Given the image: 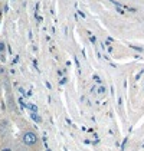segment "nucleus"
<instances>
[{"instance_id": "nucleus-1", "label": "nucleus", "mask_w": 144, "mask_h": 151, "mask_svg": "<svg viewBox=\"0 0 144 151\" xmlns=\"http://www.w3.org/2000/svg\"><path fill=\"white\" fill-rule=\"evenodd\" d=\"M20 139H22V142H23L26 147H29V148H36V147H39V135L36 134L33 129H24L22 131V134H20Z\"/></svg>"}, {"instance_id": "nucleus-2", "label": "nucleus", "mask_w": 144, "mask_h": 151, "mask_svg": "<svg viewBox=\"0 0 144 151\" xmlns=\"http://www.w3.org/2000/svg\"><path fill=\"white\" fill-rule=\"evenodd\" d=\"M9 129H10L9 122H7L6 119H3V121L0 122V134H7V132H9Z\"/></svg>"}, {"instance_id": "nucleus-3", "label": "nucleus", "mask_w": 144, "mask_h": 151, "mask_svg": "<svg viewBox=\"0 0 144 151\" xmlns=\"http://www.w3.org/2000/svg\"><path fill=\"white\" fill-rule=\"evenodd\" d=\"M0 59L4 60V42L0 40Z\"/></svg>"}, {"instance_id": "nucleus-4", "label": "nucleus", "mask_w": 144, "mask_h": 151, "mask_svg": "<svg viewBox=\"0 0 144 151\" xmlns=\"http://www.w3.org/2000/svg\"><path fill=\"white\" fill-rule=\"evenodd\" d=\"M0 93H1V82H0Z\"/></svg>"}]
</instances>
